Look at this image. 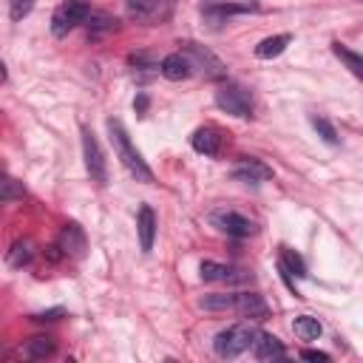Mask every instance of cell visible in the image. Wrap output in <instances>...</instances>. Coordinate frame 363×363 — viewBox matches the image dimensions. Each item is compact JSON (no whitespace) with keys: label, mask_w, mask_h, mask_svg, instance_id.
Returning <instances> with one entry per match:
<instances>
[{"label":"cell","mask_w":363,"mask_h":363,"mask_svg":"<svg viewBox=\"0 0 363 363\" xmlns=\"http://www.w3.org/2000/svg\"><path fill=\"white\" fill-rule=\"evenodd\" d=\"M233 179H235V182H244V184H261V182L272 179V167H267V164L258 162V159L244 156V159L235 162V167H233Z\"/></svg>","instance_id":"obj_11"},{"label":"cell","mask_w":363,"mask_h":363,"mask_svg":"<svg viewBox=\"0 0 363 363\" xmlns=\"http://www.w3.org/2000/svg\"><path fill=\"white\" fill-rule=\"evenodd\" d=\"M62 315H65V309H48V312H37V315H31V320L45 323V320H57V318H62Z\"/></svg>","instance_id":"obj_28"},{"label":"cell","mask_w":363,"mask_h":363,"mask_svg":"<svg viewBox=\"0 0 363 363\" xmlns=\"http://www.w3.org/2000/svg\"><path fill=\"white\" fill-rule=\"evenodd\" d=\"M145 108H147V96L139 94V96L133 99V111H136V113H145Z\"/></svg>","instance_id":"obj_30"},{"label":"cell","mask_w":363,"mask_h":363,"mask_svg":"<svg viewBox=\"0 0 363 363\" xmlns=\"http://www.w3.org/2000/svg\"><path fill=\"white\" fill-rule=\"evenodd\" d=\"M136 235H139V247L142 252L153 250V238H156V216L150 210V204H142L136 213Z\"/></svg>","instance_id":"obj_15"},{"label":"cell","mask_w":363,"mask_h":363,"mask_svg":"<svg viewBox=\"0 0 363 363\" xmlns=\"http://www.w3.org/2000/svg\"><path fill=\"white\" fill-rule=\"evenodd\" d=\"M199 272H201V281H213V284H247L252 278L247 269H238L233 264H218V261H201Z\"/></svg>","instance_id":"obj_10"},{"label":"cell","mask_w":363,"mask_h":363,"mask_svg":"<svg viewBox=\"0 0 363 363\" xmlns=\"http://www.w3.org/2000/svg\"><path fill=\"white\" fill-rule=\"evenodd\" d=\"M210 224L218 230V233H224L227 238H250V235H255V221L252 218H247L244 213H238V210H213L210 213Z\"/></svg>","instance_id":"obj_7"},{"label":"cell","mask_w":363,"mask_h":363,"mask_svg":"<svg viewBox=\"0 0 363 363\" xmlns=\"http://www.w3.org/2000/svg\"><path fill=\"white\" fill-rule=\"evenodd\" d=\"M190 145H193V150L201 153V156H218V150H221V145H224V136H221L218 128L204 125V128H199V130L190 136Z\"/></svg>","instance_id":"obj_14"},{"label":"cell","mask_w":363,"mask_h":363,"mask_svg":"<svg viewBox=\"0 0 363 363\" xmlns=\"http://www.w3.org/2000/svg\"><path fill=\"white\" fill-rule=\"evenodd\" d=\"M31 261H34V244H31L28 238L14 241L11 250L6 252V264H9L11 269H23V267H28Z\"/></svg>","instance_id":"obj_19"},{"label":"cell","mask_w":363,"mask_h":363,"mask_svg":"<svg viewBox=\"0 0 363 363\" xmlns=\"http://www.w3.org/2000/svg\"><path fill=\"white\" fill-rule=\"evenodd\" d=\"M278 269H284V272H289V275H295V278H306V275H309V272H306V261H303L295 250H289V247H281Z\"/></svg>","instance_id":"obj_22"},{"label":"cell","mask_w":363,"mask_h":363,"mask_svg":"<svg viewBox=\"0 0 363 363\" xmlns=\"http://www.w3.org/2000/svg\"><path fill=\"white\" fill-rule=\"evenodd\" d=\"M258 0H241V3H221V0H204L201 3V14L210 26L224 23L233 14H247V11H258Z\"/></svg>","instance_id":"obj_9"},{"label":"cell","mask_w":363,"mask_h":363,"mask_svg":"<svg viewBox=\"0 0 363 363\" xmlns=\"http://www.w3.org/2000/svg\"><path fill=\"white\" fill-rule=\"evenodd\" d=\"M88 14H91V6L85 0H65V3H60L54 9V14H51V34L54 37H68L77 26H85Z\"/></svg>","instance_id":"obj_5"},{"label":"cell","mask_w":363,"mask_h":363,"mask_svg":"<svg viewBox=\"0 0 363 363\" xmlns=\"http://www.w3.org/2000/svg\"><path fill=\"white\" fill-rule=\"evenodd\" d=\"M167 3L170 0H125L130 17H139V20H153L156 14H162V9Z\"/></svg>","instance_id":"obj_21"},{"label":"cell","mask_w":363,"mask_h":363,"mask_svg":"<svg viewBox=\"0 0 363 363\" xmlns=\"http://www.w3.org/2000/svg\"><path fill=\"white\" fill-rule=\"evenodd\" d=\"M255 335H258V329H255L250 320L233 323V326L221 329V332L213 337V352H216L218 357H224V360L238 357V354H244L247 349H252Z\"/></svg>","instance_id":"obj_3"},{"label":"cell","mask_w":363,"mask_h":363,"mask_svg":"<svg viewBox=\"0 0 363 363\" xmlns=\"http://www.w3.org/2000/svg\"><path fill=\"white\" fill-rule=\"evenodd\" d=\"M23 184L17 182V179H11V176H6L3 179V187H0V199H3V204H11V201H17V199H23Z\"/></svg>","instance_id":"obj_26"},{"label":"cell","mask_w":363,"mask_h":363,"mask_svg":"<svg viewBox=\"0 0 363 363\" xmlns=\"http://www.w3.org/2000/svg\"><path fill=\"white\" fill-rule=\"evenodd\" d=\"M57 244H60V250H62L65 255H74V258H82V255H85V247H88V241H85V233H82V227H79L77 221H68V224H62Z\"/></svg>","instance_id":"obj_13"},{"label":"cell","mask_w":363,"mask_h":363,"mask_svg":"<svg viewBox=\"0 0 363 363\" xmlns=\"http://www.w3.org/2000/svg\"><path fill=\"white\" fill-rule=\"evenodd\" d=\"M159 74H162L164 79H170V82H182V79L193 77V65H190V60H187L184 51H173V54L162 57Z\"/></svg>","instance_id":"obj_12"},{"label":"cell","mask_w":363,"mask_h":363,"mask_svg":"<svg viewBox=\"0 0 363 363\" xmlns=\"http://www.w3.org/2000/svg\"><path fill=\"white\" fill-rule=\"evenodd\" d=\"M301 357H303V360H323V363L329 360V354H326V352H320V349H303V352H301Z\"/></svg>","instance_id":"obj_29"},{"label":"cell","mask_w":363,"mask_h":363,"mask_svg":"<svg viewBox=\"0 0 363 363\" xmlns=\"http://www.w3.org/2000/svg\"><path fill=\"white\" fill-rule=\"evenodd\" d=\"M31 9H34V0H9V14L14 23H20Z\"/></svg>","instance_id":"obj_27"},{"label":"cell","mask_w":363,"mask_h":363,"mask_svg":"<svg viewBox=\"0 0 363 363\" xmlns=\"http://www.w3.org/2000/svg\"><path fill=\"white\" fill-rule=\"evenodd\" d=\"M292 329H295V335H298L301 340H318L320 332H323L320 320L312 318V315H298V318L292 320Z\"/></svg>","instance_id":"obj_24"},{"label":"cell","mask_w":363,"mask_h":363,"mask_svg":"<svg viewBox=\"0 0 363 363\" xmlns=\"http://www.w3.org/2000/svg\"><path fill=\"white\" fill-rule=\"evenodd\" d=\"M216 105L230 113V116H238V119H250L252 116V94L238 85V82H221L216 88Z\"/></svg>","instance_id":"obj_4"},{"label":"cell","mask_w":363,"mask_h":363,"mask_svg":"<svg viewBox=\"0 0 363 363\" xmlns=\"http://www.w3.org/2000/svg\"><path fill=\"white\" fill-rule=\"evenodd\" d=\"M182 51L187 54L190 65H193V74H201L204 79H224L227 77V65L207 48V45H199V43H182Z\"/></svg>","instance_id":"obj_6"},{"label":"cell","mask_w":363,"mask_h":363,"mask_svg":"<svg viewBox=\"0 0 363 363\" xmlns=\"http://www.w3.org/2000/svg\"><path fill=\"white\" fill-rule=\"evenodd\" d=\"M201 309L235 312L247 320H267L269 318V306H267L264 295H258V292H213V295L201 298Z\"/></svg>","instance_id":"obj_1"},{"label":"cell","mask_w":363,"mask_h":363,"mask_svg":"<svg viewBox=\"0 0 363 363\" xmlns=\"http://www.w3.org/2000/svg\"><path fill=\"white\" fill-rule=\"evenodd\" d=\"M108 133H111V142H113V150H116V156H119L122 167H125L136 182L150 184V182H153V170L147 167V162L142 159V153L130 145L125 125H122L119 119H108Z\"/></svg>","instance_id":"obj_2"},{"label":"cell","mask_w":363,"mask_h":363,"mask_svg":"<svg viewBox=\"0 0 363 363\" xmlns=\"http://www.w3.org/2000/svg\"><path fill=\"white\" fill-rule=\"evenodd\" d=\"M289 34H275V37H267V40H261L258 45H255V57L258 60H275V57H281L284 51H286V45H289Z\"/></svg>","instance_id":"obj_20"},{"label":"cell","mask_w":363,"mask_h":363,"mask_svg":"<svg viewBox=\"0 0 363 363\" xmlns=\"http://www.w3.org/2000/svg\"><path fill=\"white\" fill-rule=\"evenodd\" d=\"M54 352H57V343H54V337H48V335H34V337H28L26 346H23V354H26L28 360H45V357H51Z\"/></svg>","instance_id":"obj_17"},{"label":"cell","mask_w":363,"mask_h":363,"mask_svg":"<svg viewBox=\"0 0 363 363\" xmlns=\"http://www.w3.org/2000/svg\"><path fill=\"white\" fill-rule=\"evenodd\" d=\"M85 28H88V40H99V37L116 31V17H111L105 11H91L85 20Z\"/></svg>","instance_id":"obj_18"},{"label":"cell","mask_w":363,"mask_h":363,"mask_svg":"<svg viewBox=\"0 0 363 363\" xmlns=\"http://www.w3.org/2000/svg\"><path fill=\"white\" fill-rule=\"evenodd\" d=\"M312 122V128H315V133L329 145V147H335V145H340V136H337V130H335V125L329 122V119H323V116H312L309 119Z\"/></svg>","instance_id":"obj_25"},{"label":"cell","mask_w":363,"mask_h":363,"mask_svg":"<svg viewBox=\"0 0 363 363\" xmlns=\"http://www.w3.org/2000/svg\"><path fill=\"white\" fill-rule=\"evenodd\" d=\"M332 51H335V57L357 77V79H363V54H357V51H352V48H346L343 43H332Z\"/></svg>","instance_id":"obj_23"},{"label":"cell","mask_w":363,"mask_h":363,"mask_svg":"<svg viewBox=\"0 0 363 363\" xmlns=\"http://www.w3.org/2000/svg\"><path fill=\"white\" fill-rule=\"evenodd\" d=\"M252 354H255L258 360H281V357L286 354V349H284V343H281L275 335L258 329L255 343H252Z\"/></svg>","instance_id":"obj_16"},{"label":"cell","mask_w":363,"mask_h":363,"mask_svg":"<svg viewBox=\"0 0 363 363\" xmlns=\"http://www.w3.org/2000/svg\"><path fill=\"white\" fill-rule=\"evenodd\" d=\"M82 156H85V167H88V176L96 182V184H105L108 182V162H105V153L94 136V130L82 128Z\"/></svg>","instance_id":"obj_8"}]
</instances>
